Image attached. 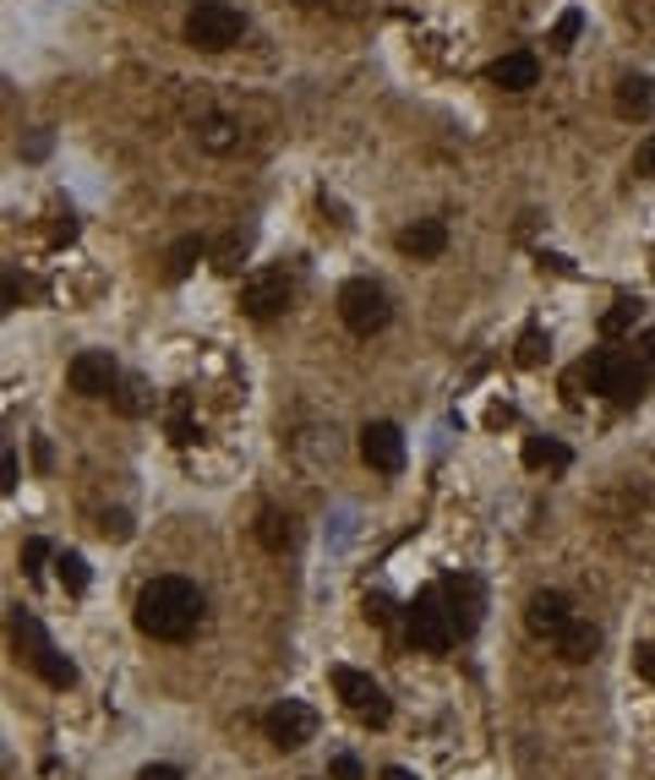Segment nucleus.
<instances>
[{
	"label": "nucleus",
	"mask_w": 655,
	"mask_h": 780,
	"mask_svg": "<svg viewBox=\"0 0 655 780\" xmlns=\"http://www.w3.org/2000/svg\"><path fill=\"white\" fill-rule=\"evenodd\" d=\"M197 622H202V590L191 579H181V573H164V579H153L137 595V628L148 639H159V644L191 639Z\"/></svg>",
	"instance_id": "nucleus-1"
},
{
	"label": "nucleus",
	"mask_w": 655,
	"mask_h": 780,
	"mask_svg": "<svg viewBox=\"0 0 655 780\" xmlns=\"http://www.w3.org/2000/svg\"><path fill=\"white\" fill-rule=\"evenodd\" d=\"M573 382H590V394H606L617 405H633L644 394V366L622 349H590L573 371Z\"/></svg>",
	"instance_id": "nucleus-2"
},
{
	"label": "nucleus",
	"mask_w": 655,
	"mask_h": 780,
	"mask_svg": "<svg viewBox=\"0 0 655 780\" xmlns=\"http://www.w3.org/2000/svg\"><path fill=\"white\" fill-rule=\"evenodd\" d=\"M240 34H246V17L230 7V0H197V7L186 12V45H197L208 55L240 45Z\"/></svg>",
	"instance_id": "nucleus-3"
},
{
	"label": "nucleus",
	"mask_w": 655,
	"mask_h": 780,
	"mask_svg": "<svg viewBox=\"0 0 655 780\" xmlns=\"http://www.w3.org/2000/svg\"><path fill=\"white\" fill-rule=\"evenodd\" d=\"M12 633H17V649L28 655V666L50 682V688H72L77 682V666L50 644V633L39 628V617H28V611H12Z\"/></svg>",
	"instance_id": "nucleus-4"
},
{
	"label": "nucleus",
	"mask_w": 655,
	"mask_h": 780,
	"mask_svg": "<svg viewBox=\"0 0 655 780\" xmlns=\"http://www.w3.org/2000/svg\"><path fill=\"white\" fill-rule=\"evenodd\" d=\"M339 317H345V327H350L356 338L383 333V327H388V317H394L388 289H383V284H372V278H350V284L339 289Z\"/></svg>",
	"instance_id": "nucleus-5"
},
{
	"label": "nucleus",
	"mask_w": 655,
	"mask_h": 780,
	"mask_svg": "<svg viewBox=\"0 0 655 780\" xmlns=\"http://www.w3.org/2000/svg\"><path fill=\"white\" fill-rule=\"evenodd\" d=\"M405 617H410V644H416V649L443 655V649L459 639V633H454V617H448V601H443V584H437V590H421Z\"/></svg>",
	"instance_id": "nucleus-6"
},
{
	"label": "nucleus",
	"mask_w": 655,
	"mask_h": 780,
	"mask_svg": "<svg viewBox=\"0 0 655 780\" xmlns=\"http://www.w3.org/2000/svg\"><path fill=\"white\" fill-rule=\"evenodd\" d=\"M66 382H72V394H83V399H110L121 387V371H115L110 349H83V355H72Z\"/></svg>",
	"instance_id": "nucleus-7"
},
{
	"label": "nucleus",
	"mask_w": 655,
	"mask_h": 780,
	"mask_svg": "<svg viewBox=\"0 0 655 780\" xmlns=\"http://www.w3.org/2000/svg\"><path fill=\"white\" fill-rule=\"evenodd\" d=\"M334 693L361 715V720H372V726H388V698H383V688L367 677V671H356V666H334Z\"/></svg>",
	"instance_id": "nucleus-8"
},
{
	"label": "nucleus",
	"mask_w": 655,
	"mask_h": 780,
	"mask_svg": "<svg viewBox=\"0 0 655 780\" xmlns=\"http://www.w3.org/2000/svg\"><path fill=\"white\" fill-rule=\"evenodd\" d=\"M262 726H268V736H273L284 753H295V747H306V742L317 736V709L300 704V698H279V704L262 715Z\"/></svg>",
	"instance_id": "nucleus-9"
},
{
	"label": "nucleus",
	"mask_w": 655,
	"mask_h": 780,
	"mask_svg": "<svg viewBox=\"0 0 655 780\" xmlns=\"http://www.w3.org/2000/svg\"><path fill=\"white\" fill-rule=\"evenodd\" d=\"M361 459L378 470V475H399L405 470V432L394 421H372L361 432Z\"/></svg>",
	"instance_id": "nucleus-10"
},
{
	"label": "nucleus",
	"mask_w": 655,
	"mask_h": 780,
	"mask_svg": "<svg viewBox=\"0 0 655 780\" xmlns=\"http://www.w3.org/2000/svg\"><path fill=\"white\" fill-rule=\"evenodd\" d=\"M284 306H289V278H284V273H257V278L240 284V311H246L251 322H268V317H279Z\"/></svg>",
	"instance_id": "nucleus-11"
},
{
	"label": "nucleus",
	"mask_w": 655,
	"mask_h": 780,
	"mask_svg": "<svg viewBox=\"0 0 655 780\" xmlns=\"http://www.w3.org/2000/svg\"><path fill=\"white\" fill-rule=\"evenodd\" d=\"M443 601H448V617H454V633L459 639H470L475 628H481V584L470 579V573H459V579H448L443 584Z\"/></svg>",
	"instance_id": "nucleus-12"
},
{
	"label": "nucleus",
	"mask_w": 655,
	"mask_h": 780,
	"mask_svg": "<svg viewBox=\"0 0 655 780\" xmlns=\"http://www.w3.org/2000/svg\"><path fill=\"white\" fill-rule=\"evenodd\" d=\"M524 622H530L535 639H557V633L573 622V611H568V601H563L557 590H535L530 606H524Z\"/></svg>",
	"instance_id": "nucleus-13"
},
{
	"label": "nucleus",
	"mask_w": 655,
	"mask_h": 780,
	"mask_svg": "<svg viewBox=\"0 0 655 780\" xmlns=\"http://www.w3.org/2000/svg\"><path fill=\"white\" fill-rule=\"evenodd\" d=\"M443 246H448V224H443V219H421V224L399 230V251H405V257H416V262L437 257Z\"/></svg>",
	"instance_id": "nucleus-14"
},
{
	"label": "nucleus",
	"mask_w": 655,
	"mask_h": 780,
	"mask_svg": "<svg viewBox=\"0 0 655 780\" xmlns=\"http://www.w3.org/2000/svg\"><path fill=\"white\" fill-rule=\"evenodd\" d=\"M535 77H541V66H535V55H524V50L492 61V83H497L503 94H524V88H535Z\"/></svg>",
	"instance_id": "nucleus-15"
},
{
	"label": "nucleus",
	"mask_w": 655,
	"mask_h": 780,
	"mask_svg": "<svg viewBox=\"0 0 655 780\" xmlns=\"http://www.w3.org/2000/svg\"><path fill=\"white\" fill-rule=\"evenodd\" d=\"M617 115L622 121H650L655 115V83L650 77H622L617 83Z\"/></svg>",
	"instance_id": "nucleus-16"
},
{
	"label": "nucleus",
	"mask_w": 655,
	"mask_h": 780,
	"mask_svg": "<svg viewBox=\"0 0 655 780\" xmlns=\"http://www.w3.org/2000/svg\"><path fill=\"white\" fill-rule=\"evenodd\" d=\"M552 644H557V655H563V660H573V666H579V660H590V655L601 649V628L573 617V622H568V628H563Z\"/></svg>",
	"instance_id": "nucleus-17"
},
{
	"label": "nucleus",
	"mask_w": 655,
	"mask_h": 780,
	"mask_svg": "<svg viewBox=\"0 0 655 780\" xmlns=\"http://www.w3.org/2000/svg\"><path fill=\"white\" fill-rule=\"evenodd\" d=\"M524 470H568V448L552 437H524Z\"/></svg>",
	"instance_id": "nucleus-18"
},
{
	"label": "nucleus",
	"mask_w": 655,
	"mask_h": 780,
	"mask_svg": "<svg viewBox=\"0 0 655 780\" xmlns=\"http://www.w3.org/2000/svg\"><path fill=\"white\" fill-rule=\"evenodd\" d=\"M257 541H262L268 552H284V546L295 541V530H289V519H284L279 508H262V513H257Z\"/></svg>",
	"instance_id": "nucleus-19"
},
{
	"label": "nucleus",
	"mask_w": 655,
	"mask_h": 780,
	"mask_svg": "<svg viewBox=\"0 0 655 780\" xmlns=\"http://www.w3.org/2000/svg\"><path fill=\"white\" fill-rule=\"evenodd\" d=\"M115 410H121V416H148V410H153V394H148V382H143V376H126V382H121Z\"/></svg>",
	"instance_id": "nucleus-20"
},
{
	"label": "nucleus",
	"mask_w": 655,
	"mask_h": 780,
	"mask_svg": "<svg viewBox=\"0 0 655 780\" xmlns=\"http://www.w3.org/2000/svg\"><path fill=\"white\" fill-rule=\"evenodd\" d=\"M246 246H251V235H246V230L224 235V240L213 246V268H219V273H240V262H246Z\"/></svg>",
	"instance_id": "nucleus-21"
},
{
	"label": "nucleus",
	"mask_w": 655,
	"mask_h": 780,
	"mask_svg": "<svg viewBox=\"0 0 655 780\" xmlns=\"http://www.w3.org/2000/svg\"><path fill=\"white\" fill-rule=\"evenodd\" d=\"M202 257H208V246H202L197 235H186V240H175V246H170V268H164V273H170V278H186Z\"/></svg>",
	"instance_id": "nucleus-22"
},
{
	"label": "nucleus",
	"mask_w": 655,
	"mask_h": 780,
	"mask_svg": "<svg viewBox=\"0 0 655 780\" xmlns=\"http://www.w3.org/2000/svg\"><path fill=\"white\" fill-rule=\"evenodd\" d=\"M197 137H202V148H208V153H230V148L240 143V137H235V121H224V115L202 121V132H197Z\"/></svg>",
	"instance_id": "nucleus-23"
},
{
	"label": "nucleus",
	"mask_w": 655,
	"mask_h": 780,
	"mask_svg": "<svg viewBox=\"0 0 655 780\" xmlns=\"http://www.w3.org/2000/svg\"><path fill=\"white\" fill-rule=\"evenodd\" d=\"M55 568H61V584H66L72 595H83V590H88V557H77V552H61V562H55Z\"/></svg>",
	"instance_id": "nucleus-24"
},
{
	"label": "nucleus",
	"mask_w": 655,
	"mask_h": 780,
	"mask_svg": "<svg viewBox=\"0 0 655 780\" xmlns=\"http://www.w3.org/2000/svg\"><path fill=\"white\" fill-rule=\"evenodd\" d=\"M546 349H552V338H546L541 327H524V338H519V366H541Z\"/></svg>",
	"instance_id": "nucleus-25"
},
{
	"label": "nucleus",
	"mask_w": 655,
	"mask_h": 780,
	"mask_svg": "<svg viewBox=\"0 0 655 780\" xmlns=\"http://www.w3.org/2000/svg\"><path fill=\"white\" fill-rule=\"evenodd\" d=\"M45 562H50V541H39V535H34V541L23 546V573H28V579H39V573H45Z\"/></svg>",
	"instance_id": "nucleus-26"
},
{
	"label": "nucleus",
	"mask_w": 655,
	"mask_h": 780,
	"mask_svg": "<svg viewBox=\"0 0 655 780\" xmlns=\"http://www.w3.org/2000/svg\"><path fill=\"white\" fill-rule=\"evenodd\" d=\"M328 775H334V780H367V769H361L356 753H334V758H328Z\"/></svg>",
	"instance_id": "nucleus-27"
},
{
	"label": "nucleus",
	"mask_w": 655,
	"mask_h": 780,
	"mask_svg": "<svg viewBox=\"0 0 655 780\" xmlns=\"http://www.w3.org/2000/svg\"><path fill=\"white\" fill-rule=\"evenodd\" d=\"M579 28H584V17H579V12H563V17H557V28H552V45H557V50H568V45L579 39Z\"/></svg>",
	"instance_id": "nucleus-28"
},
{
	"label": "nucleus",
	"mask_w": 655,
	"mask_h": 780,
	"mask_svg": "<svg viewBox=\"0 0 655 780\" xmlns=\"http://www.w3.org/2000/svg\"><path fill=\"white\" fill-rule=\"evenodd\" d=\"M633 311H639V306H633V300H617V306H611V311H606V317H601V327H606V333H622V327H628V322H633Z\"/></svg>",
	"instance_id": "nucleus-29"
},
{
	"label": "nucleus",
	"mask_w": 655,
	"mask_h": 780,
	"mask_svg": "<svg viewBox=\"0 0 655 780\" xmlns=\"http://www.w3.org/2000/svg\"><path fill=\"white\" fill-rule=\"evenodd\" d=\"M633 175H644V181H655V132L639 143V153H633Z\"/></svg>",
	"instance_id": "nucleus-30"
},
{
	"label": "nucleus",
	"mask_w": 655,
	"mask_h": 780,
	"mask_svg": "<svg viewBox=\"0 0 655 780\" xmlns=\"http://www.w3.org/2000/svg\"><path fill=\"white\" fill-rule=\"evenodd\" d=\"M0 492H7V497L17 492V454H12V448L0 454Z\"/></svg>",
	"instance_id": "nucleus-31"
},
{
	"label": "nucleus",
	"mask_w": 655,
	"mask_h": 780,
	"mask_svg": "<svg viewBox=\"0 0 655 780\" xmlns=\"http://www.w3.org/2000/svg\"><path fill=\"white\" fill-rule=\"evenodd\" d=\"M104 535H115V541H132V519L126 513H104V524H99Z\"/></svg>",
	"instance_id": "nucleus-32"
},
{
	"label": "nucleus",
	"mask_w": 655,
	"mask_h": 780,
	"mask_svg": "<svg viewBox=\"0 0 655 780\" xmlns=\"http://www.w3.org/2000/svg\"><path fill=\"white\" fill-rule=\"evenodd\" d=\"M23 153H28V159H45V153H50V132H34V137L23 143Z\"/></svg>",
	"instance_id": "nucleus-33"
},
{
	"label": "nucleus",
	"mask_w": 655,
	"mask_h": 780,
	"mask_svg": "<svg viewBox=\"0 0 655 780\" xmlns=\"http://www.w3.org/2000/svg\"><path fill=\"white\" fill-rule=\"evenodd\" d=\"M639 677H644V682H655V639L639 649Z\"/></svg>",
	"instance_id": "nucleus-34"
},
{
	"label": "nucleus",
	"mask_w": 655,
	"mask_h": 780,
	"mask_svg": "<svg viewBox=\"0 0 655 780\" xmlns=\"http://www.w3.org/2000/svg\"><path fill=\"white\" fill-rule=\"evenodd\" d=\"M137 780H181V769H175V764H148Z\"/></svg>",
	"instance_id": "nucleus-35"
},
{
	"label": "nucleus",
	"mask_w": 655,
	"mask_h": 780,
	"mask_svg": "<svg viewBox=\"0 0 655 780\" xmlns=\"http://www.w3.org/2000/svg\"><path fill=\"white\" fill-rule=\"evenodd\" d=\"M639 360H644V366H655V327H644V333H639Z\"/></svg>",
	"instance_id": "nucleus-36"
},
{
	"label": "nucleus",
	"mask_w": 655,
	"mask_h": 780,
	"mask_svg": "<svg viewBox=\"0 0 655 780\" xmlns=\"http://www.w3.org/2000/svg\"><path fill=\"white\" fill-rule=\"evenodd\" d=\"M367 617H372V622H388V601H383V595H367Z\"/></svg>",
	"instance_id": "nucleus-37"
},
{
	"label": "nucleus",
	"mask_w": 655,
	"mask_h": 780,
	"mask_svg": "<svg viewBox=\"0 0 655 780\" xmlns=\"http://www.w3.org/2000/svg\"><path fill=\"white\" fill-rule=\"evenodd\" d=\"M541 268H557V273H573V262H568V257H546V251H541Z\"/></svg>",
	"instance_id": "nucleus-38"
},
{
	"label": "nucleus",
	"mask_w": 655,
	"mask_h": 780,
	"mask_svg": "<svg viewBox=\"0 0 655 780\" xmlns=\"http://www.w3.org/2000/svg\"><path fill=\"white\" fill-rule=\"evenodd\" d=\"M383 780H421V775H410V769H399V764H388V769H383Z\"/></svg>",
	"instance_id": "nucleus-39"
}]
</instances>
